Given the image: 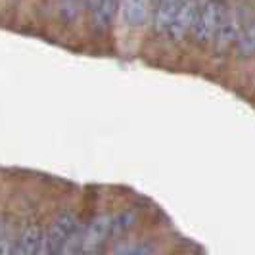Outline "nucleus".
Returning <instances> with one entry per match:
<instances>
[{
    "label": "nucleus",
    "mask_w": 255,
    "mask_h": 255,
    "mask_svg": "<svg viewBox=\"0 0 255 255\" xmlns=\"http://www.w3.org/2000/svg\"><path fill=\"white\" fill-rule=\"evenodd\" d=\"M221 12H223V4L217 0H205L198 8V16L194 21V27H192V33L194 36L200 40V42H209L213 40L215 31H217L219 18H221Z\"/></svg>",
    "instance_id": "nucleus-1"
},
{
    "label": "nucleus",
    "mask_w": 255,
    "mask_h": 255,
    "mask_svg": "<svg viewBox=\"0 0 255 255\" xmlns=\"http://www.w3.org/2000/svg\"><path fill=\"white\" fill-rule=\"evenodd\" d=\"M240 35V12L232 6H223L213 42L219 52H224Z\"/></svg>",
    "instance_id": "nucleus-2"
},
{
    "label": "nucleus",
    "mask_w": 255,
    "mask_h": 255,
    "mask_svg": "<svg viewBox=\"0 0 255 255\" xmlns=\"http://www.w3.org/2000/svg\"><path fill=\"white\" fill-rule=\"evenodd\" d=\"M198 8L200 6H198L196 0H181L175 16L171 19L167 31H165L171 40H181V38H184V36L192 31L196 16H198Z\"/></svg>",
    "instance_id": "nucleus-3"
},
{
    "label": "nucleus",
    "mask_w": 255,
    "mask_h": 255,
    "mask_svg": "<svg viewBox=\"0 0 255 255\" xmlns=\"http://www.w3.org/2000/svg\"><path fill=\"white\" fill-rule=\"evenodd\" d=\"M75 226H77V219H75L71 211H64L52 221V224H50V228L46 232V238H44L48 254H58L60 252L62 244L75 230Z\"/></svg>",
    "instance_id": "nucleus-4"
},
{
    "label": "nucleus",
    "mask_w": 255,
    "mask_h": 255,
    "mask_svg": "<svg viewBox=\"0 0 255 255\" xmlns=\"http://www.w3.org/2000/svg\"><path fill=\"white\" fill-rule=\"evenodd\" d=\"M109 228H111L109 215H100V217L94 219L83 234V252L85 254L98 252L104 246V242L109 238Z\"/></svg>",
    "instance_id": "nucleus-5"
},
{
    "label": "nucleus",
    "mask_w": 255,
    "mask_h": 255,
    "mask_svg": "<svg viewBox=\"0 0 255 255\" xmlns=\"http://www.w3.org/2000/svg\"><path fill=\"white\" fill-rule=\"evenodd\" d=\"M123 21L130 27H140L148 19V0H123L121 2Z\"/></svg>",
    "instance_id": "nucleus-6"
},
{
    "label": "nucleus",
    "mask_w": 255,
    "mask_h": 255,
    "mask_svg": "<svg viewBox=\"0 0 255 255\" xmlns=\"http://www.w3.org/2000/svg\"><path fill=\"white\" fill-rule=\"evenodd\" d=\"M179 4L181 0H154V27L159 33L167 31Z\"/></svg>",
    "instance_id": "nucleus-7"
},
{
    "label": "nucleus",
    "mask_w": 255,
    "mask_h": 255,
    "mask_svg": "<svg viewBox=\"0 0 255 255\" xmlns=\"http://www.w3.org/2000/svg\"><path fill=\"white\" fill-rule=\"evenodd\" d=\"M119 0H98L92 6V21L98 29H108L117 14Z\"/></svg>",
    "instance_id": "nucleus-8"
},
{
    "label": "nucleus",
    "mask_w": 255,
    "mask_h": 255,
    "mask_svg": "<svg viewBox=\"0 0 255 255\" xmlns=\"http://www.w3.org/2000/svg\"><path fill=\"white\" fill-rule=\"evenodd\" d=\"M42 238L44 236H42V232H40L38 226H29V228H25V232L19 238L16 255H35L36 248H38V244L42 242Z\"/></svg>",
    "instance_id": "nucleus-9"
},
{
    "label": "nucleus",
    "mask_w": 255,
    "mask_h": 255,
    "mask_svg": "<svg viewBox=\"0 0 255 255\" xmlns=\"http://www.w3.org/2000/svg\"><path fill=\"white\" fill-rule=\"evenodd\" d=\"M136 221V213L134 211H121L119 215L111 217V228H109V236L119 238L127 232L128 228L134 224Z\"/></svg>",
    "instance_id": "nucleus-10"
},
{
    "label": "nucleus",
    "mask_w": 255,
    "mask_h": 255,
    "mask_svg": "<svg viewBox=\"0 0 255 255\" xmlns=\"http://www.w3.org/2000/svg\"><path fill=\"white\" fill-rule=\"evenodd\" d=\"M83 234H85V230H81L79 226H75V230L62 244L58 255H79V252H83Z\"/></svg>",
    "instance_id": "nucleus-11"
},
{
    "label": "nucleus",
    "mask_w": 255,
    "mask_h": 255,
    "mask_svg": "<svg viewBox=\"0 0 255 255\" xmlns=\"http://www.w3.org/2000/svg\"><path fill=\"white\" fill-rule=\"evenodd\" d=\"M236 44H238L240 54H244V56L255 54V21L252 25H248L244 31H240Z\"/></svg>",
    "instance_id": "nucleus-12"
},
{
    "label": "nucleus",
    "mask_w": 255,
    "mask_h": 255,
    "mask_svg": "<svg viewBox=\"0 0 255 255\" xmlns=\"http://www.w3.org/2000/svg\"><path fill=\"white\" fill-rule=\"evenodd\" d=\"M154 254H156V246L152 242H140V244H134V246L125 248L119 255H154Z\"/></svg>",
    "instance_id": "nucleus-13"
},
{
    "label": "nucleus",
    "mask_w": 255,
    "mask_h": 255,
    "mask_svg": "<svg viewBox=\"0 0 255 255\" xmlns=\"http://www.w3.org/2000/svg\"><path fill=\"white\" fill-rule=\"evenodd\" d=\"M79 12V0H62L60 2V14L64 19H73Z\"/></svg>",
    "instance_id": "nucleus-14"
},
{
    "label": "nucleus",
    "mask_w": 255,
    "mask_h": 255,
    "mask_svg": "<svg viewBox=\"0 0 255 255\" xmlns=\"http://www.w3.org/2000/svg\"><path fill=\"white\" fill-rule=\"evenodd\" d=\"M12 254V244L8 240H0V255H10Z\"/></svg>",
    "instance_id": "nucleus-15"
},
{
    "label": "nucleus",
    "mask_w": 255,
    "mask_h": 255,
    "mask_svg": "<svg viewBox=\"0 0 255 255\" xmlns=\"http://www.w3.org/2000/svg\"><path fill=\"white\" fill-rule=\"evenodd\" d=\"M96 2H98V0H87V4H89V8H92V6L96 4Z\"/></svg>",
    "instance_id": "nucleus-16"
}]
</instances>
